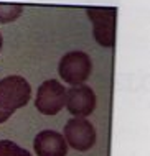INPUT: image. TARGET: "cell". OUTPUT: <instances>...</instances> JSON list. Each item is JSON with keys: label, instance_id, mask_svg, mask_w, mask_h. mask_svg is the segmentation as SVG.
<instances>
[{"label": "cell", "instance_id": "52a82bcc", "mask_svg": "<svg viewBox=\"0 0 150 156\" xmlns=\"http://www.w3.org/2000/svg\"><path fill=\"white\" fill-rule=\"evenodd\" d=\"M35 151L38 156H66L68 143L58 132L43 130L35 136Z\"/></svg>", "mask_w": 150, "mask_h": 156}, {"label": "cell", "instance_id": "6da1fadb", "mask_svg": "<svg viewBox=\"0 0 150 156\" xmlns=\"http://www.w3.org/2000/svg\"><path fill=\"white\" fill-rule=\"evenodd\" d=\"M32 87L21 76H8L0 81V123L7 122L17 108L28 104Z\"/></svg>", "mask_w": 150, "mask_h": 156}, {"label": "cell", "instance_id": "277c9868", "mask_svg": "<svg viewBox=\"0 0 150 156\" xmlns=\"http://www.w3.org/2000/svg\"><path fill=\"white\" fill-rule=\"evenodd\" d=\"M64 140L74 150L88 151L96 143V130L84 117H76L64 125Z\"/></svg>", "mask_w": 150, "mask_h": 156}, {"label": "cell", "instance_id": "7a4b0ae2", "mask_svg": "<svg viewBox=\"0 0 150 156\" xmlns=\"http://www.w3.org/2000/svg\"><path fill=\"white\" fill-rule=\"evenodd\" d=\"M91 59L83 51H69L59 59L58 73L64 82L71 86L83 84L91 74Z\"/></svg>", "mask_w": 150, "mask_h": 156}, {"label": "cell", "instance_id": "5b68a950", "mask_svg": "<svg viewBox=\"0 0 150 156\" xmlns=\"http://www.w3.org/2000/svg\"><path fill=\"white\" fill-rule=\"evenodd\" d=\"M94 23V38L102 46H114L115 41V10L114 8H88Z\"/></svg>", "mask_w": 150, "mask_h": 156}, {"label": "cell", "instance_id": "ba28073f", "mask_svg": "<svg viewBox=\"0 0 150 156\" xmlns=\"http://www.w3.org/2000/svg\"><path fill=\"white\" fill-rule=\"evenodd\" d=\"M23 8L17 3H0V23L13 22L21 15Z\"/></svg>", "mask_w": 150, "mask_h": 156}, {"label": "cell", "instance_id": "3957f363", "mask_svg": "<svg viewBox=\"0 0 150 156\" xmlns=\"http://www.w3.org/2000/svg\"><path fill=\"white\" fill-rule=\"evenodd\" d=\"M66 105V89L56 79L45 81L38 87L35 107L43 115H56Z\"/></svg>", "mask_w": 150, "mask_h": 156}, {"label": "cell", "instance_id": "9c48e42d", "mask_svg": "<svg viewBox=\"0 0 150 156\" xmlns=\"http://www.w3.org/2000/svg\"><path fill=\"white\" fill-rule=\"evenodd\" d=\"M0 156H32V154L25 148H20L13 141L0 140Z\"/></svg>", "mask_w": 150, "mask_h": 156}, {"label": "cell", "instance_id": "8992f818", "mask_svg": "<svg viewBox=\"0 0 150 156\" xmlns=\"http://www.w3.org/2000/svg\"><path fill=\"white\" fill-rule=\"evenodd\" d=\"M66 107L74 117H88L96 108V94L91 87L79 86L66 90Z\"/></svg>", "mask_w": 150, "mask_h": 156}, {"label": "cell", "instance_id": "30bf717a", "mask_svg": "<svg viewBox=\"0 0 150 156\" xmlns=\"http://www.w3.org/2000/svg\"><path fill=\"white\" fill-rule=\"evenodd\" d=\"M2 43H3V40H2V35H0V49H2Z\"/></svg>", "mask_w": 150, "mask_h": 156}]
</instances>
